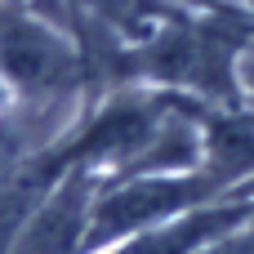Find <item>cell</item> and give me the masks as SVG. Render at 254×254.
Here are the masks:
<instances>
[{
  "label": "cell",
  "mask_w": 254,
  "mask_h": 254,
  "mask_svg": "<svg viewBox=\"0 0 254 254\" xmlns=\"http://www.w3.org/2000/svg\"><path fill=\"white\" fill-rule=\"evenodd\" d=\"M254 214V205H214V210H196V214H183L179 223L170 228H156V232H138V241L121 246L116 254H201L205 246H214L219 237H228L232 228H241Z\"/></svg>",
  "instance_id": "4"
},
{
  "label": "cell",
  "mask_w": 254,
  "mask_h": 254,
  "mask_svg": "<svg viewBox=\"0 0 254 254\" xmlns=\"http://www.w3.org/2000/svg\"><path fill=\"white\" fill-rule=\"evenodd\" d=\"M0 103H4V89H0Z\"/></svg>",
  "instance_id": "6"
},
{
  "label": "cell",
  "mask_w": 254,
  "mask_h": 254,
  "mask_svg": "<svg viewBox=\"0 0 254 254\" xmlns=\"http://www.w3.org/2000/svg\"><path fill=\"white\" fill-rule=\"evenodd\" d=\"M89 219H94L89 179H85V170H71L22 223L9 254H76L89 237Z\"/></svg>",
  "instance_id": "2"
},
{
  "label": "cell",
  "mask_w": 254,
  "mask_h": 254,
  "mask_svg": "<svg viewBox=\"0 0 254 254\" xmlns=\"http://www.w3.org/2000/svg\"><path fill=\"white\" fill-rule=\"evenodd\" d=\"M201 254H254V228L241 237H219L214 246H205Z\"/></svg>",
  "instance_id": "5"
},
{
  "label": "cell",
  "mask_w": 254,
  "mask_h": 254,
  "mask_svg": "<svg viewBox=\"0 0 254 254\" xmlns=\"http://www.w3.org/2000/svg\"><path fill=\"white\" fill-rule=\"evenodd\" d=\"M0 67L27 89H58L71 76L67 49L31 22H9L0 31Z\"/></svg>",
  "instance_id": "3"
},
{
  "label": "cell",
  "mask_w": 254,
  "mask_h": 254,
  "mask_svg": "<svg viewBox=\"0 0 254 254\" xmlns=\"http://www.w3.org/2000/svg\"><path fill=\"white\" fill-rule=\"evenodd\" d=\"M228 179H237V170L214 165L210 174H161V179L121 183V188H112V192H103L94 201V219H89L85 246L103 250V246H112L121 237H138L156 219H170V214H183L188 205H201Z\"/></svg>",
  "instance_id": "1"
}]
</instances>
